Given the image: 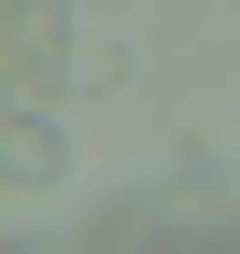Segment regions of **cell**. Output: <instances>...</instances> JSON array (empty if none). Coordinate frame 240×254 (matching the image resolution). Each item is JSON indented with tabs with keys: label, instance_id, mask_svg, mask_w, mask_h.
I'll return each mask as SVG.
<instances>
[{
	"label": "cell",
	"instance_id": "cell-1",
	"mask_svg": "<svg viewBox=\"0 0 240 254\" xmlns=\"http://www.w3.org/2000/svg\"><path fill=\"white\" fill-rule=\"evenodd\" d=\"M85 85H113V57L57 0H14V99H85Z\"/></svg>",
	"mask_w": 240,
	"mask_h": 254
},
{
	"label": "cell",
	"instance_id": "cell-2",
	"mask_svg": "<svg viewBox=\"0 0 240 254\" xmlns=\"http://www.w3.org/2000/svg\"><path fill=\"white\" fill-rule=\"evenodd\" d=\"M127 240H240V212H212V198H127V212H99V254H127Z\"/></svg>",
	"mask_w": 240,
	"mask_h": 254
},
{
	"label": "cell",
	"instance_id": "cell-3",
	"mask_svg": "<svg viewBox=\"0 0 240 254\" xmlns=\"http://www.w3.org/2000/svg\"><path fill=\"white\" fill-rule=\"evenodd\" d=\"M0 155H14V184H71V155H57V127H43V99H14V141H0Z\"/></svg>",
	"mask_w": 240,
	"mask_h": 254
}]
</instances>
